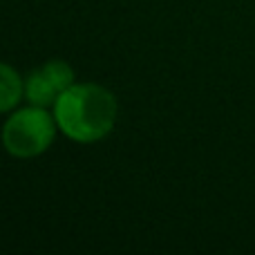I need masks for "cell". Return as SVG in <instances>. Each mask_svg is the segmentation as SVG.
Returning a JSON list of instances; mask_svg holds the SVG:
<instances>
[{"label":"cell","mask_w":255,"mask_h":255,"mask_svg":"<svg viewBox=\"0 0 255 255\" xmlns=\"http://www.w3.org/2000/svg\"><path fill=\"white\" fill-rule=\"evenodd\" d=\"M56 121L74 141L92 143L115 128L117 99L101 85H70L56 99Z\"/></svg>","instance_id":"obj_1"},{"label":"cell","mask_w":255,"mask_h":255,"mask_svg":"<svg viewBox=\"0 0 255 255\" xmlns=\"http://www.w3.org/2000/svg\"><path fill=\"white\" fill-rule=\"evenodd\" d=\"M54 139V121L45 110L27 108L4 124L2 143L16 157H36L45 152Z\"/></svg>","instance_id":"obj_2"},{"label":"cell","mask_w":255,"mask_h":255,"mask_svg":"<svg viewBox=\"0 0 255 255\" xmlns=\"http://www.w3.org/2000/svg\"><path fill=\"white\" fill-rule=\"evenodd\" d=\"M72 79H74V72L67 63L52 61L27 79L25 94L34 106H49V103H56V99L70 88Z\"/></svg>","instance_id":"obj_3"},{"label":"cell","mask_w":255,"mask_h":255,"mask_svg":"<svg viewBox=\"0 0 255 255\" xmlns=\"http://www.w3.org/2000/svg\"><path fill=\"white\" fill-rule=\"evenodd\" d=\"M22 83L16 70L0 63V112H7L20 101Z\"/></svg>","instance_id":"obj_4"}]
</instances>
